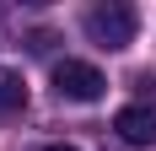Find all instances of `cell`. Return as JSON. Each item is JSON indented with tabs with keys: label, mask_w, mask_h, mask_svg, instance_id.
Returning a JSON list of instances; mask_svg holds the SVG:
<instances>
[{
	"label": "cell",
	"mask_w": 156,
	"mask_h": 151,
	"mask_svg": "<svg viewBox=\"0 0 156 151\" xmlns=\"http://www.w3.org/2000/svg\"><path fill=\"white\" fill-rule=\"evenodd\" d=\"M22 108H27V81H22V70H5L0 65V124L16 119Z\"/></svg>",
	"instance_id": "obj_4"
},
{
	"label": "cell",
	"mask_w": 156,
	"mask_h": 151,
	"mask_svg": "<svg viewBox=\"0 0 156 151\" xmlns=\"http://www.w3.org/2000/svg\"><path fill=\"white\" fill-rule=\"evenodd\" d=\"M113 130H119V140H124V146H151V140H156V108H151V103L119 108Z\"/></svg>",
	"instance_id": "obj_3"
},
{
	"label": "cell",
	"mask_w": 156,
	"mask_h": 151,
	"mask_svg": "<svg viewBox=\"0 0 156 151\" xmlns=\"http://www.w3.org/2000/svg\"><path fill=\"white\" fill-rule=\"evenodd\" d=\"M135 87H140V92H145V103L156 108V76H140V81H135Z\"/></svg>",
	"instance_id": "obj_6"
},
{
	"label": "cell",
	"mask_w": 156,
	"mask_h": 151,
	"mask_svg": "<svg viewBox=\"0 0 156 151\" xmlns=\"http://www.w3.org/2000/svg\"><path fill=\"white\" fill-rule=\"evenodd\" d=\"M27 49H32V54H48V49H54V32H32Z\"/></svg>",
	"instance_id": "obj_5"
},
{
	"label": "cell",
	"mask_w": 156,
	"mask_h": 151,
	"mask_svg": "<svg viewBox=\"0 0 156 151\" xmlns=\"http://www.w3.org/2000/svg\"><path fill=\"white\" fill-rule=\"evenodd\" d=\"M43 151H76V146H65V140H54V146H43Z\"/></svg>",
	"instance_id": "obj_7"
},
{
	"label": "cell",
	"mask_w": 156,
	"mask_h": 151,
	"mask_svg": "<svg viewBox=\"0 0 156 151\" xmlns=\"http://www.w3.org/2000/svg\"><path fill=\"white\" fill-rule=\"evenodd\" d=\"M54 92H59L65 103H97L102 92H108V81H102V70L86 60H59L54 65Z\"/></svg>",
	"instance_id": "obj_2"
},
{
	"label": "cell",
	"mask_w": 156,
	"mask_h": 151,
	"mask_svg": "<svg viewBox=\"0 0 156 151\" xmlns=\"http://www.w3.org/2000/svg\"><path fill=\"white\" fill-rule=\"evenodd\" d=\"M81 27H86V38H92L97 49H129L140 16H135V6H124V0H108V6H92Z\"/></svg>",
	"instance_id": "obj_1"
}]
</instances>
